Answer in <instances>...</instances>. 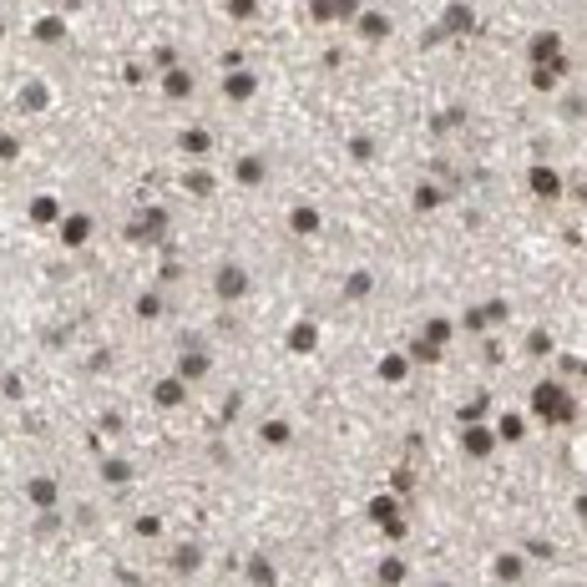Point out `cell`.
Wrapping results in <instances>:
<instances>
[{
  "label": "cell",
  "mask_w": 587,
  "mask_h": 587,
  "mask_svg": "<svg viewBox=\"0 0 587 587\" xmlns=\"http://www.w3.org/2000/svg\"><path fill=\"white\" fill-rule=\"evenodd\" d=\"M466 446H471V451L481 456V451H491V436H481V431H471V436H466Z\"/></svg>",
  "instance_id": "8fae6325"
},
{
  "label": "cell",
  "mask_w": 587,
  "mask_h": 587,
  "mask_svg": "<svg viewBox=\"0 0 587 587\" xmlns=\"http://www.w3.org/2000/svg\"><path fill=\"white\" fill-rule=\"evenodd\" d=\"M400 582H405V562H395V557L380 562V587H400Z\"/></svg>",
  "instance_id": "3957f363"
},
{
  "label": "cell",
  "mask_w": 587,
  "mask_h": 587,
  "mask_svg": "<svg viewBox=\"0 0 587 587\" xmlns=\"http://www.w3.org/2000/svg\"><path fill=\"white\" fill-rule=\"evenodd\" d=\"M167 91L172 96H188V76H167Z\"/></svg>",
  "instance_id": "7c38bea8"
},
{
  "label": "cell",
  "mask_w": 587,
  "mask_h": 587,
  "mask_svg": "<svg viewBox=\"0 0 587 587\" xmlns=\"http://www.w3.org/2000/svg\"><path fill=\"white\" fill-rule=\"evenodd\" d=\"M532 405H537V416H542V421H552V426L572 416V400H567V395H562V385H552V380H547V385H537Z\"/></svg>",
  "instance_id": "6da1fadb"
},
{
  "label": "cell",
  "mask_w": 587,
  "mask_h": 587,
  "mask_svg": "<svg viewBox=\"0 0 587 587\" xmlns=\"http://www.w3.org/2000/svg\"><path fill=\"white\" fill-rule=\"evenodd\" d=\"M203 370H208V360H203V355H193V360H183V375H188V380H198Z\"/></svg>",
  "instance_id": "30bf717a"
},
{
  "label": "cell",
  "mask_w": 587,
  "mask_h": 587,
  "mask_svg": "<svg viewBox=\"0 0 587 587\" xmlns=\"http://www.w3.org/2000/svg\"><path fill=\"white\" fill-rule=\"evenodd\" d=\"M249 577H254L259 587H274V572H269V562H249Z\"/></svg>",
  "instance_id": "52a82bcc"
},
{
  "label": "cell",
  "mask_w": 587,
  "mask_h": 587,
  "mask_svg": "<svg viewBox=\"0 0 587 587\" xmlns=\"http://www.w3.org/2000/svg\"><path fill=\"white\" fill-rule=\"evenodd\" d=\"M496 577L501 582H521V562L516 557H496Z\"/></svg>",
  "instance_id": "5b68a950"
},
{
  "label": "cell",
  "mask_w": 587,
  "mask_h": 587,
  "mask_svg": "<svg viewBox=\"0 0 587 587\" xmlns=\"http://www.w3.org/2000/svg\"><path fill=\"white\" fill-rule=\"evenodd\" d=\"M239 178H244V183H259V178H264V162H259V157H244V162H239Z\"/></svg>",
  "instance_id": "8992f818"
},
{
  "label": "cell",
  "mask_w": 587,
  "mask_h": 587,
  "mask_svg": "<svg viewBox=\"0 0 587 587\" xmlns=\"http://www.w3.org/2000/svg\"><path fill=\"white\" fill-rule=\"evenodd\" d=\"M31 501L36 506H51L56 501V481H31Z\"/></svg>",
  "instance_id": "277c9868"
},
{
  "label": "cell",
  "mask_w": 587,
  "mask_h": 587,
  "mask_svg": "<svg viewBox=\"0 0 587 587\" xmlns=\"http://www.w3.org/2000/svg\"><path fill=\"white\" fill-rule=\"evenodd\" d=\"M532 188H537V193H547V198H552V193H557V178H552V172H547V167H542V172H537V178H532Z\"/></svg>",
  "instance_id": "9c48e42d"
},
{
  "label": "cell",
  "mask_w": 587,
  "mask_h": 587,
  "mask_svg": "<svg viewBox=\"0 0 587 587\" xmlns=\"http://www.w3.org/2000/svg\"><path fill=\"white\" fill-rule=\"evenodd\" d=\"M249 91H254V81H249V76H233V81H228V96H233V101H244Z\"/></svg>",
  "instance_id": "ba28073f"
},
{
  "label": "cell",
  "mask_w": 587,
  "mask_h": 587,
  "mask_svg": "<svg viewBox=\"0 0 587 587\" xmlns=\"http://www.w3.org/2000/svg\"><path fill=\"white\" fill-rule=\"evenodd\" d=\"M244 289H249V274L244 269H223L218 274V294H223V299H244Z\"/></svg>",
  "instance_id": "7a4b0ae2"
}]
</instances>
